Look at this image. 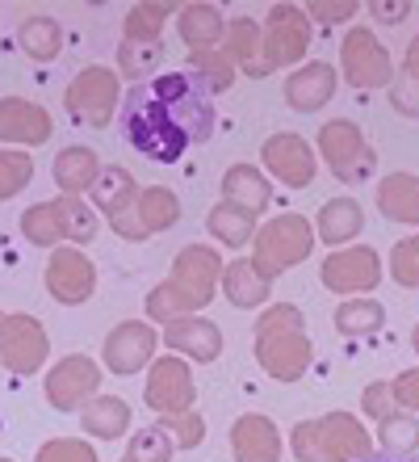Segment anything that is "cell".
<instances>
[{"label":"cell","instance_id":"6da1fadb","mask_svg":"<svg viewBox=\"0 0 419 462\" xmlns=\"http://www.w3.org/2000/svg\"><path fill=\"white\" fill-rule=\"evenodd\" d=\"M122 134L139 156L177 164L214 134V97L197 72H164L134 85L122 101Z\"/></svg>","mask_w":419,"mask_h":462},{"label":"cell","instance_id":"7a4b0ae2","mask_svg":"<svg viewBox=\"0 0 419 462\" xmlns=\"http://www.w3.org/2000/svg\"><path fill=\"white\" fill-rule=\"evenodd\" d=\"M294 450L302 462H360L373 454L369 433L344 412L323 416V420H302L294 433Z\"/></svg>","mask_w":419,"mask_h":462},{"label":"cell","instance_id":"3957f363","mask_svg":"<svg viewBox=\"0 0 419 462\" xmlns=\"http://www.w3.org/2000/svg\"><path fill=\"white\" fill-rule=\"evenodd\" d=\"M22 231H25V240L30 244H59V240L88 244L96 236V219L80 198H59V202L25 210Z\"/></svg>","mask_w":419,"mask_h":462},{"label":"cell","instance_id":"277c9868","mask_svg":"<svg viewBox=\"0 0 419 462\" xmlns=\"http://www.w3.org/2000/svg\"><path fill=\"white\" fill-rule=\"evenodd\" d=\"M311 244H314L311 223L302 219V215H281V219H273L269 227H260L251 265H256L260 278H273V273H281V269L298 265L302 256L311 253Z\"/></svg>","mask_w":419,"mask_h":462},{"label":"cell","instance_id":"5b68a950","mask_svg":"<svg viewBox=\"0 0 419 462\" xmlns=\"http://www.w3.org/2000/svg\"><path fill=\"white\" fill-rule=\"evenodd\" d=\"M319 147H323L327 164H332V172L340 177V181H365V177L373 172L369 147H365L360 131L348 118L327 122L323 131H319Z\"/></svg>","mask_w":419,"mask_h":462},{"label":"cell","instance_id":"8992f818","mask_svg":"<svg viewBox=\"0 0 419 462\" xmlns=\"http://www.w3.org/2000/svg\"><path fill=\"white\" fill-rule=\"evenodd\" d=\"M47 332L34 316H5L0 319V357L17 374H34L47 362Z\"/></svg>","mask_w":419,"mask_h":462},{"label":"cell","instance_id":"52a82bcc","mask_svg":"<svg viewBox=\"0 0 419 462\" xmlns=\"http://www.w3.org/2000/svg\"><path fill=\"white\" fill-rule=\"evenodd\" d=\"M114 101H118V76L105 72V68H88L68 88V114L88 122V126H105L109 114H114Z\"/></svg>","mask_w":419,"mask_h":462},{"label":"cell","instance_id":"ba28073f","mask_svg":"<svg viewBox=\"0 0 419 462\" xmlns=\"http://www.w3.org/2000/svg\"><path fill=\"white\" fill-rule=\"evenodd\" d=\"M96 383H101V370H96L84 353H72V357H63L47 378V400L50 408H59V412H76L88 395H96Z\"/></svg>","mask_w":419,"mask_h":462},{"label":"cell","instance_id":"9c48e42d","mask_svg":"<svg viewBox=\"0 0 419 462\" xmlns=\"http://www.w3.org/2000/svg\"><path fill=\"white\" fill-rule=\"evenodd\" d=\"M105 365L114 374H139L156 353V328L143 319H126L105 337Z\"/></svg>","mask_w":419,"mask_h":462},{"label":"cell","instance_id":"30bf717a","mask_svg":"<svg viewBox=\"0 0 419 462\" xmlns=\"http://www.w3.org/2000/svg\"><path fill=\"white\" fill-rule=\"evenodd\" d=\"M344 76L357 88H378L390 80V55L373 42L369 30H352L344 42Z\"/></svg>","mask_w":419,"mask_h":462},{"label":"cell","instance_id":"8fae6325","mask_svg":"<svg viewBox=\"0 0 419 462\" xmlns=\"http://www.w3.org/2000/svg\"><path fill=\"white\" fill-rule=\"evenodd\" d=\"M256 357L264 362V370L281 383H294V378L306 370L311 362V345L298 332H260V345H256Z\"/></svg>","mask_w":419,"mask_h":462},{"label":"cell","instance_id":"7c38bea8","mask_svg":"<svg viewBox=\"0 0 419 462\" xmlns=\"http://www.w3.org/2000/svg\"><path fill=\"white\" fill-rule=\"evenodd\" d=\"M378 278H382V265H378L373 248H352V253H335L323 261V282L340 294L373 291Z\"/></svg>","mask_w":419,"mask_h":462},{"label":"cell","instance_id":"4fadbf2b","mask_svg":"<svg viewBox=\"0 0 419 462\" xmlns=\"http://www.w3.org/2000/svg\"><path fill=\"white\" fill-rule=\"evenodd\" d=\"M147 403H151L156 412H164V416L185 412V408L193 403V378H189V365L177 362V357L159 362L156 370H151V378H147Z\"/></svg>","mask_w":419,"mask_h":462},{"label":"cell","instance_id":"5bb4252c","mask_svg":"<svg viewBox=\"0 0 419 462\" xmlns=\"http://www.w3.org/2000/svg\"><path fill=\"white\" fill-rule=\"evenodd\" d=\"M47 286L59 303H84V299L93 294V265H88L84 253H76V248H59V253L50 256Z\"/></svg>","mask_w":419,"mask_h":462},{"label":"cell","instance_id":"9a60e30c","mask_svg":"<svg viewBox=\"0 0 419 462\" xmlns=\"http://www.w3.org/2000/svg\"><path fill=\"white\" fill-rule=\"evenodd\" d=\"M264 164L277 172V181L286 185H311L314 177V156L298 134H273L264 143Z\"/></svg>","mask_w":419,"mask_h":462},{"label":"cell","instance_id":"2e32d148","mask_svg":"<svg viewBox=\"0 0 419 462\" xmlns=\"http://www.w3.org/2000/svg\"><path fill=\"white\" fill-rule=\"evenodd\" d=\"M218 253H210V248H202V244H193V248H185V253L177 256V273H172V282H177L180 291L189 294L193 303L202 307L210 294H214V282H218Z\"/></svg>","mask_w":419,"mask_h":462},{"label":"cell","instance_id":"e0dca14e","mask_svg":"<svg viewBox=\"0 0 419 462\" xmlns=\"http://www.w3.org/2000/svg\"><path fill=\"white\" fill-rule=\"evenodd\" d=\"M231 450L240 462H277L281 458V438H277L273 420L264 416H240L231 429Z\"/></svg>","mask_w":419,"mask_h":462},{"label":"cell","instance_id":"ac0fdd59","mask_svg":"<svg viewBox=\"0 0 419 462\" xmlns=\"http://www.w3.org/2000/svg\"><path fill=\"white\" fill-rule=\"evenodd\" d=\"M302 51H306V22H302V13L289 9V5L273 9L269 13V68L294 63Z\"/></svg>","mask_w":419,"mask_h":462},{"label":"cell","instance_id":"d6986e66","mask_svg":"<svg viewBox=\"0 0 419 462\" xmlns=\"http://www.w3.org/2000/svg\"><path fill=\"white\" fill-rule=\"evenodd\" d=\"M50 114L30 106V101H0V139H17V143H42L50 139Z\"/></svg>","mask_w":419,"mask_h":462},{"label":"cell","instance_id":"ffe728a7","mask_svg":"<svg viewBox=\"0 0 419 462\" xmlns=\"http://www.w3.org/2000/svg\"><path fill=\"white\" fill-rule=\"evenodd\" d=\"M332 93H335V72L327 63H311V68H302V72H294L286 80V101L302 114L323 110Z\"/></svg>","mask_w":419,"mask_h":462},{"label":"cell","instance_id":"44dd1931","mask_svg":"<svg viewBox=\"0 0 419 462\" xmlns=\"http://www.w3.org/2000/svg\"><path fill=\"white\" fill-rule=\"evenodd\" d=\"M164 341L172 345V349L197 357V362H214L218 353H223V332H218L210 319H172L164 332Z\"/></svg>","mask_w":419,"mask_h":462},{"label":"cell","instance_id":"7402d4cb","mask_svg":"<svg viewBox=\"0 0 419 462\" xmlns=\"http://www.w3.org/2000/svg\"><path fill=\"white\" fill-rule=\"evenodd\" d=\"M378 207L395 223H419V177H407V172L386 177L378 185Z\"/></svg>","mask_w":419,"mask_h":462},{"label":"cell","instance_id":"603a6c76","mask_svg":"<svg viewBox=\"0 0 419 462\" xmlns=\"http://www.w3.org/2000/svg\"><path fill=\"white\" fill-rule=\"evenodd\" d=\"M96 172H101V164H96L93 147H63L59 160H55V181H59V189L68 198L84 194L96 181Z\"/></svg>","mask_w":419,"mask_h":462},{"label":"cell","instance_id":"cb8c5ba5","mask_svg":"<svg viewBox=\"0 0 419 462\" xmlns=\"http://www.w3.org/2000/svg\"><path fill=\"white\" fill-rule=\"evenodd\" d=\"M223 194H227L231 207H243L248 215H256V210L269 207V185H264V177L251 164H235V169H227V177H223Z\"/></svg>","mask_w":419,"mask_h":462},{"label":"cell","instance_id":"d4e9b609","mask_svg":"<svg viewBox=\"0 0 419 462\" xmlns=\"http://www.w3.org/2000/svg\"><path fill=\"white\" fill-rule=\"evenodd\" d=\"M84 429L93 438H122L131 429V408L118 400V395H96L84 408Z\"/></svg>","mask_w":419,"mask_h":462},{"label":"cell","instance_id":"484cf974","mask_svg":"<svg viewBox=\"0 0 419 462\" xmlns=\"http://www.w3.org/2000/svg\"><path fill=\"white\" fill-rule=\"evenodd\" d=\"M360 207L352 202V198H335V202H327L323 210H319V236H323L327 244H344L352 240L360 231Z\"/></svg>","mask_w":419,"mask_h":462},{"label":"cell","instance_id":"4316f807","mask_svg":"<svg viewBox=\"0 0 419 462\" xmlns=\"http://www.w3.org/2000/svg\"><path fill=\"white\" fill-rule=\"evenodd\" d=\"M205 227L214 231L223 244H231V248H243V244L251 240V231H256V215H248L243 207L223 202V207L210 210V223H205Z\"/></svg>","mask_w":419,"mask_h":462},{"label":"cell","instance_id":"83f0119b","mask_svg":"<svg viewBox=\"0 0 419 462\" xmlns=\"http://www.w3.org/2000/svg\"><path fill=\"white\" fill-rule=\"evenodd\" d=\"M382 324H386V311L373 299H352V303L335 307V328L344 332V337H369Z\"/></svg>","mask_w":419,"mask_h":462},{"label":"cell","instance_id":"f1b7e54d","mask_svg":"<svg viewBox=\"0 0 419 462\" xmlns=\"http://www.w3.org/2000/svg\"><path fill=\"white\" fill-rule=\"evenodd\" d=\"M180 38H185L193 51H205L210 42H218V38H223V17H218V9H210V5L185 9L180 13Z\"/></svg>","mask_w":419,"mask_h":462},{"label":"cell","instance_id":"f546056e","mask_svg":"<svg viewBox=\"0 0 419 462\" xmlns=\"http://www.w3.org/2000/svg\"><path fill=\"white\" fill-rule=\"evenodd\" d=\"M177 215H180L177 194L164 189V185H156V189H147V194L139 198V231H143V236L164 231L168 223H177Z\"/></svg>","mask_w":419,"mask_h":462},{"label":"cell","instance_id":"4dcf8cb0","mask_svg":"<svg viewBox=\"0 0 419 462\" xmlns=\"http://www.w3.org/2000/svg\"><path fill=\"white\" fill-rule=\"evenodd\" d=\"M227 294L235 307H260L269 299V278H260L251 261H240L227 269Z\"/></svg>","mask_w":419,"mask_h":462},{"label":"cell","instance_id":"1f68e13d","mask_svg":"<svg viewBox=\"0 0 419 462\" xmlns=\"http://www.w3.org/2000/svg\"><path fill=\"white\" fill-rule=\"evenodd\" d=\"M134 194H139V189H134V181H131V172L126 169H109L105 177L96 181V207L105 210L114 223H118L122 210L134 202Z\"/></svg>","mask_w":419,"mask_h":462},{"label":"cell","instance_id":"d6a6232c","mask_svg":"<svg viewBox=\"0 0 419 462\" xmlns=\"http://www.w3.org/2000/svg\"><path fill=\"white\" fill-rule=\"evenodd\" d=\"M59 25L50 17H25L22 22V47L30 60H55L59 55Z\"/></svg>","mask_w":419,"mask_h":462},{"label":"cell","instance_id":"836d02e7","mask_svg":"<svg viewBox=\"0 0 419 462\" xmlns=\"http://www.w3.org/2000/svg\"><path fill=\"white\" fill-rule=\"evenodd\" d=\"M378 438H382L386 454H395V458H407V454L419 450V425L411 416H386Z\"/></svg>","mask_w":419,"mask_h":462},{"label":"cell","instance_id":"e575fe53","mask_svg":"<svg viewBox=\"0 0 419 462\" xmlns=\"http://www.w3.org/2000/svg\"><path fill=\"white\" fill-rule=\"evenodd\" d=\"M227 34H231V60L243 63V72H248V76H264V72H269V68L256 60V22H248V17H243V22L231 25Z\"/></svg>","mask_w":419,"mask_h":462},{"label":"cell","instance_id":"d590c367","mask_svg":"<svg viewBox=\"0 0 419 462\" xmlns=\"http://www.w3.org/2000/svg\"><path fill=\"white\" fill-rule=\"evenodd\" d=\"M122 462H172V438L164 429H143V433H134Z\"/></svg>","mask_w":419,"mask_h":462},{"label":"cell","instance_id":"8d00e7d4","mask_svg":"<svg viewBox=\"0 0 419 462\" xmlns=\"http://www.w3.org/2000/svg\"><path fill=\"white\" fill-rule=\"evenodd\" d=\"M34 177V164L25 152H0V202L13 194H22L25 185Z\"/></svg>","mask_w":419,"mask_h":462},{"label":"cell","instance_id":"74e56055","mask_svg":"<svg viewBox=\"0 0 419 462\" xmlns=\"http://www.w3.org/2000/svg\"><path fill=\"white\" fill-rule=\"evenodd\" d=\"M168 17L164 5H147V9H134L126 17V42H159V22Z\"/></svg>","mask_w":419,"mask_h":462},{"label":"cell","instance_id":"f35d334b","mask_svg":"<svg viewBox=\"0 0 419 462\" xmlns=\"http://www.w3.org/2000/svg\"><path fill=\"white\" fill-rule=\"evenodd\" d=\"M390 269H395L398 286H419V236L395 244V253H390Z\"/></svg>","mask_w":419,"mask_h":462},{"label":"cell","instance_id":"ab89813d","mask_svg":"<svg viewBox=\"0 0 419 462\" xmlns=\"http://www.w3.org/2000/svg\"><path fill=\"white\" fill-rule=\"evenodd\" d=\"M193 72L202 76L210 93H218V88H227V85H231V68H227V60H223V55H210V51H197V55H193Z\"/></svg>","mask_w":419,"mask_h":462},{"label":"cell","instance_id":"60d3db41","mask_svg":"<svg viewBox=\"0 0 419 462\" xmlns=\"http://www.w3.org/2000/svg\"><path fill=\"white\" fill-rule=\"evenodd\" d=\"M159 55H164V51H159V42H143V47H139V42H126V47H122V72H126V76L151 72Z\"/></svg>","mask_w":419,"mask_h":462},{"label":"cell","instance_id":"b9f144b4","mask_svg":"<svg viewBox=\"0 0 419 462\" xmlns=\"http://www.w3.org/2000/svg\"><path fill=\"white\" fill-rule=\"evenodd\" d=\"M159 429H164L177 446H185V450L202 441V420H197V416H180V412L177 416H164V425H159Z\"/></svg>","mask_w":419,"mask_h":462},{"label":"cell","instance_id":"7bdbcfd3","mask_svg":"<svg viewBox=\"0 0 419 462\" xmlns=\"http://www.w3.org/2000/svg\"><path fill=\"white\" fill-rule=\"evenodd\" d=\"M38 462H96V454L84 441H50L38 450Z\"/></svg>","mask_w":419,"mask_h":462},{"label":"cell","instance_id":"ee69618b","mask_svg":"<svg viewBox=\"0 0 419 462\" xmlns=\"http://www.w3.org/2000/svg\"><path fill=\"white\" fill-rule=\"evenodd\" d=\"M365 412L378 416V420L395 416V395H390V387H386V383H373V387H365Z\"/></svg>","mask_w":419,"mask_h":462},{"label":"cell","instance_id":"f6af8a7d","mask_svg":"<svg viewBox=\"0 0 419 462\" xmlns=\"http://www.w3.org/2000/svg\"><path fill=\"white\" fill-rule=\"evenodd\" d=\"M298 328H302V316L294 307H277V311H269L260 319V332H298Z\"/></svg>","mask_w":419,"mask_h":462},{"label":"cell","instance_id":"bcb514c9","mask_svg":"<svg viewBox=\"0 0 419 462\" xmlns=\"http://www.w3.org/2000/svg\"><path fill=\"white\" fill-rule=\"evenodd\" d=\"M395 106L403 114H419V76H403V80H398L395 85Z\"/></svg>","mask_w":419,"mask_h":462},{"label":"cell","instance_id":"7dc6e473","mask_svg":"<svg viewBox=\"0 0 419 462\" xmlns=\"http://www.w3.org/2000/svg\"><path fill=\"white\" fill-rule=\"evenodd\" d=\"M390 395H395V403L419 408V370H407L403 378H395V383H390Z\"/></svg>","mask_w":419,"mask_h":462},{"label":"cell","instance_id":"c3c4849f","mask_svg":"<svg viewBox=\"0 0 419 462\" xmlns=\"http://www.w3.org/2000/svg\"><path fill=\"white\" fill-rule=\"evenodd\" d=\"M357 13V5L348 0V5H311V17H319V22H348Z\"/></svg>","mask_w":419,"mask_h":462},{"label":"cell","instance_id":"681fc988","mask_svg":"<svg viewBox=\"0 0 419 462\" xmlns=\"http://www.w3.org/2000/svg\"><path fill=\"white\" fill-rule=\"evenodd\" d=\"M373 17H378V22H403V17H407V5H373Z\"/></svg>","mask_w":419,"mask_h":462},{"label":"cell","instance_id":"f907efd6","mask_svg":"<svg viewBox=\"0 0 419 462\" xmlns=\"http://www.w3.org/2000/svg\"><path fill=\"white\" fill-rule=\"evenodd\" d=\"M407 72H411V76H419V42L411 47V63H407Z\"/></svg>","mask_w":419,"mask_h":462},{"label":"cell","instance_id":"816d5d0a","mask_svg":"<svg viewBox=\"0 0 419 462\" xmlns=\"http://www.w3.org/2000/svg\"><path fill=\"white\" fill-rule=\"evenodd\" d=\"M360 462H407V458H395V454H369V458H360Z\"/></svg>","mask_w":419,"mask_h":462},{"label":"cell","instance_id":"f5cc1de1","mask_svg":"<svg viewBox=\"0 0 419 462\" xmlns=\"http://www.w3.org/2000/svg\"><path fill=\"white\" fill-rule=\"evenodd\" d=\"M411 345H415V353H419V324H415V337H411Z\"/></svg>","mask_w":419,"mask_h":462},{"label":"cell","instance_id":"db71d44e","mask_svg":"<svg viewBox=\"0 0 419 462\" xmlns=\"http://www.w3.org/2000/svg\"><path fill=\"white\" fill-rule=\"evenodd\" d=\"M0 319H5V316H0Z\"/></svg>","mask_w":419,"mask_h":462}]
</instances>
